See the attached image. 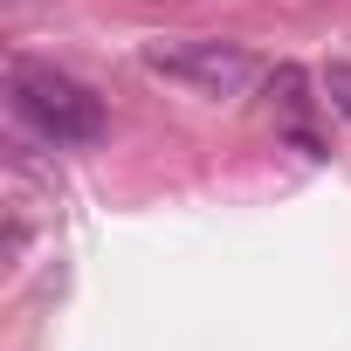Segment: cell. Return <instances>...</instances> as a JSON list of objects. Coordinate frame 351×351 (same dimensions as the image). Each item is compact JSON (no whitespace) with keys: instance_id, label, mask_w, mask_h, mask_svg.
<instances>
[{"instance_id":"obj_1","label":"cell","mask_w":351,"mask_h":351,"mask_svg":"<svg viewBox=\"0 0 351 351\" xmlns=\"http://www.w3.org/2000/svg\"><path fill=\"white\" fill-rule=\"evenodd\" d=\"M8 97H14V117H21L35 138H49V145H97V138H104V104H97L76 76H62V69L21 62V69L8 76Z\"/></svg>"},{"instance_id":"obj_2","label":"cell","mask_w":351,"mask_h":351,"mask_svg":"<svg viewBox=\"0 0 351 351\" xmlns=\"http://www.w3.org/2000/svg\"><path fill=\"white\" fill-rule=\"evenodd\" d=\"M138 62L165 83L193 90V97H214V104H228L255 83V56L241 42H145Z\"/></svg>"},{"instance_id":"obj_3","label":"cell","mask_w":351,"mask_h":351,"mask_svg":"<svg viewBox=\"0 0 351 351\" xmlns=\"http://www.w3.org/2000/svg\"><path fill=\"white\" fill-rule=\"evenodd\" d=\"M324 97H330V110L351 124V62H330V69H324Z\"/></svg>"},{"instance_id":"obj_4","label":"cell","mask_w":351,"mask_h":351,"mask_svg":"<svg viewBox=\"0 0 351 351\" xmlns=\"http://www.w3.org/2000/svg\"><path fill=\"white\" fill-rule=\"evenodd\" d=\"M269 97H282V110H303V69L282 62V69L269 76Z\"/></svg>"}]
</instances>
